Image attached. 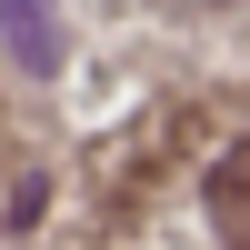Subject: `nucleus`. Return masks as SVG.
<instances>
[{
  "label": "nucleus",
  "instance_id": "f257e3e1",
  "mask_svg": "<svg viewBox=\"0 0 250 250\" xmlns=\"http://www.w3.org/2000/svg\"><path fill=\"white\" fill-rule=\"evenodd\" d=\"M0 40H10L20 70H60V20H50V0H0Z\"/></svg>",
  "mask_w": 250,
  "mask_h": 250
},
{
  "label": "nucleus",
  "instance_id": "f03ea898",
  "mask_svg": "<svg viewBox=\"0 0 250 250\" xmlns=\"http://www.w3.org/2000/svg\"><path fill=\"white\" fill-rule=\"evenodd\" d=\"M210 230H220V250H250V140L210 170Z\"/></svg>",
  "mask_w": 250,
  "mask_h": 250
}]
</instances>
